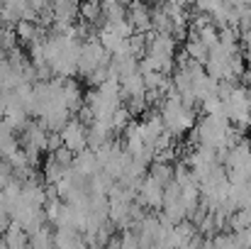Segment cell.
Returning a JSON list of instances; mask_svg holds the SVG:
<instances>
[{"label": "cell", "instance_id": "obj_9", "mask_svg": "<svg viewBox=\"0 0 251 249\" xmlns=\"http://www.w3.org/2000/svg\"><path fill=\"white\" fill-rule=\"evenodd\" d=\"M102 166L98 162V154H95V149L93 147H85L83 152H78L76 157H74V164H71V171L76 173V176H81V178H90L95 171H100Z\"/></svg>", "mask_w": 251, "mask_h": 249}, {"label": "cell", "instance_id": "obj_8", "mask_svg": "<svg viewBox=\"0 0 251 249\" xmlns=\"http://www.w3.org/2000/svg\"><path fill=\"white\" fill-rule=\"evenodd\" d=\"M127 20L132 22L134 32H151V7L147 0H129Z\"/></svg>", "mask_w": 251, "mask_h": 249}, {"label": "cell", "instance_id": "obj_7", "mask_svg": "<svg viewBox=\"0 0 251 249\" xmlns=\"http://www.w3.org/2000/svg\"><path fill=\"white\" fill-rule=\"evenodd\" d=\"M22 142H25V149H34V152H47V142H49V127L37 120V122H27L25 130H22Z\"/></svg>", "mask_w": 251, "mask_h": 249}, {"label": "cell", "instance_id": "obj_5", "mask_svg": "<svg viewBox=\"0 0 251 249\" xmlns=\"http://www.w3.org/2000/svg\"><path fill=\"white\" fill-rule=\"evenodd\" d=\"M164 183H159L154 176H144L139 181V188H137V200L139 205L149 208V210H161L164 208Z\"/></svg>", "mask_w": 251, "mask_h": 249}, {"label": "cell", "instance_id": "obj_16", "mask_svg": "<svg viewBox=\"0 0 251 249\" xmlns=\"http://www.w3.org/2000/svg\"><path fill=\"white\" fill-rule=\"evenodd\" d=\"M98 39L102 42V47H105L110 54H112V52H117V49H120V47L127 42V39H125V37H120V34H117V32H115L110 25H102V27L98 29Z\"/></svg>", "mask_w": 251, "mask_h": 249}, {"label": "cell", "instance_id": "obj_15", "mask_svg": "<svg viewBox=\"0 0 251 249\" xmlns=\"http://www.w3.org/2000/svg\"><path fill=\"white\" fill-rule=\"evenodd\" d=\"M69 171H71V166H64L61 162H56L54 157H49L47 164H44V181H47V186H56Z\"/></svg>", "mask_w": 251, "mask_h": 249}, {"label": "cell", "instance_id": "obj_30", "mask_svg": "<svg viewBox=\"0 0 251 249\" xmlns=\"http://www.w3.org/2000/svg\"><path fill=\"white\" fill-rule=\"evenodd\" d=\"M0 39H2V29H0Z\"/></svg>", "mask_w": 251, "mask_h": 249}, {"label": "cell", "instance_id": "obj_4", "mask_svg": "<svg viewBox=\"0 0 251 249\" xmlns=\"http://www.w3.org/2000/svg\"><path fill=\"white\" fill-rule=\"evenodd\" d=\"M102 64H110V52L102 47V42H100L98 34H95V37L85 39L83 44H81L78 74H81V76H88V74H93V71H95L98 66H102Z\"/></svg>", "mask_w": 251, "mask_h": 249}, {"label": "cell", "instance_id": "obj_22", "mask_svg": "<svg viewBox=\"0 0 251 249\" xmlns=\"http://www.w3.org/2000/svg\"><path fill=\"white\" fill-rule=\"evenodd\" d=\"M17 42H20L17 39V32H12L10 27H5L2 29V39H0V49L2 52H10L12 47H17Z\"/></svg>", "mask_w": 251, "mask_h": 249}, {"label": "cell", "instance_id": "obj_24", "mask_svg": "<svg viewBox=\"0 0 251 249\" xmlns=\"http://www.w3.org/2000/svg\"><path fill=\"white\" fill-rule=\"evenodd\" d=\"M12 178H15V168L7 162H0V188H5Z\"/></svg>", "mask_w": 251, "mask_h": 249}, {"label": "cell", "instance_id": "obj_18", "mask_svg": "<svg viewBox=\"0 0 251 249\" xmlns=\"http://www.w3.org/2000/svg\"><path fill=\"white\" fill-rule=\"evenodd\" d=\"M149 176H154L159 183L168 186V183L176 178V171L171 168L168 162H156V159H154V164H151V168H149Z\"/></svg>", "mask_w": 251, "mask_h": 249}, {"label": "cell", "instance_id": "obj_25", "mask_svg": "<svg viewBox=\"0 0 251 249\" xmlns=\"http://www.w3.org/2000/svg\"><path fill=\"white\" fill-rule=\"evenodd\" d=\"M10 213H5V210H0V235H5V230L10 227Z\"/></svg>", "mask_w": 251, "mask_h": 249}, {"label": "cell", "instance_id": "obj_20", "mask_svg": "<svg viewBox=\"0 0 251 249\" xmlns=\"http://www.w3.org/2000/svg\"><path fill=\"white\" fill-rule=\"evenodd\" d=\"M229 227L232 230H244V227H251V208H237L232 210L229 215Z\"/></svg>", "mask_w": 251, "mask_h": 249}, {"label": "cell", "instance_id": "obj_6", "mask_svg": "<svg viewBox=\"0 0 251 249\" xmlns=\"http://www.w3.org/2000/svg\"><path fill=\"white\" fill-rule=\"evenodd\" d=\"M61 137H64V144L74 152V154H78V152H83L85 147H88V125H85L81 117H71L64 127H61Z\"/></svg>", "mask_w": 251, "mask_h": 249}, {"label": "cell", "instance_id": "obj_13", "mask_svg": "<svg viewBox=\"0 0 251 249\" xmlns=\"http://www.w3.org/2000/svg\"><path fill=\"white\" fill-rule=\"evenodd\" d=\"M183 54H188L190 59H195V61L205 64V61H207V56H210V47H207L198 34H193V32H190V37H188V42H185V52H183Z\"/></svg>", "mask_w": 251, "mask_h": 249}, {"label": "cell", "instance_id": "obj_1", "mask_svg": "<svg viewBox=\"0 0 251 249\" xmlns=\"http://www.w3.org/2000/svg\"><path fill=\"white\" fill-rule=\"evenodd\" d=\"M159 112L164 117L166 130L173 137H180V135H185V132H190L195 127V110H193V105H188L173 88L166 93Z\"/></svg>", "mask_w": 251, "mask_h": 249}, {"label": "cell", "instance_id": "obj_28", "mask_svg": "<svg viewBox=\"0 0 251 249\" xmlns=\"http://www.w3.org/2000/svg\"><path fill=\"white\" fill-rule=\"evenodd\" d=\"M2 95H5V88H2V85H0V100H2Z\"/></svg>", "mask_w": 251, "mask_h": 249}, {"label": "cell", "instance_id": "obj_23", "mask_svg": "<svg viewBox=\"0 0 251 249\" xmlns=\"http://www.w3.org/2000/svg\"><path fill=\"white\" fill-rule=\"evenodd\" d=\"M212 245H215V247H239L234 230H232V235H217V237L212 240Z\"/></svg>", "mask_w": 251, "mask_h": 249}, {"label": "cell", "instance_id": "obj_11", "mask_svg": "<svg viewBox=\"0 0 251 249\" xmlns=\"http://www.w3.org/2000/svg\"><path fill=\"white\" fill-rule=\"evenodd\" d=\"M78 17L88 22V25H105V17H102V0H83L81 2V10H78Z\"/></svg>", "mask_w": 251, "mask_h": 249}, {"label": "cell", "instance_id": "obj_12", "mask_svg": "<svg viewBox=\"0 0 251 249\" xmlns=\"http://www.w3.org/2000/svg\"><path fill=\"white\" fill-rule=\"evenodd\" d=\"M61 98H64V103L69 105V110H76V112H78V108L85 103L83 93H81V85H78L76 81H71V79H64Z\"/></svg>", "mask_w": 251, "mask_h": 249}, {"label": "cell", "instance_id": "obj_3", "mask_svg": "<svg viewBox=\"0 0 251 249\" xmlns=\"http://www.w3.org/2000/svg\"><path fill=\"white\" fill-rule=\"evenodd\" d=\"M225 110H227V117L232 122V127H237L239 132L247 130L251 125V98L247 88H239L234 85V90L225 98Z\"/></svg>", "mask_w": 251, "mask_h": 249}, {"label": "cell", "instance_id": "obj_26", "mask_svg": "<svg viewBox=\"0 0 251 249\" xmlns=\"http://www.w3.org/2000/svg\"><path fill=\"white\" fill-rule=\"evenodd\" d=\"M244 49H247V54L251 56V29L244 32Z\"/></svg>", "mask_w": 251, "mask_h": 249}, {"label": "cell", "instance_id": "obj_19", "mask_svg": "<svg viewBox=\"0 0 251 249\" xmlns=\"http://www.w3.org/2000/svg\"><path fill=\"white\" fill-rule=\"evenodd\" d=\"M29 245H32V247H37V249L51 247V245H54V235H51V230H49L47 225L37 227L34 232H29Z\"/></svg>", "mask_w": 251, "mask_h": 249}, {"label": "cell", "instance_id": "obj_27", "mask_svg": "<svg viewBox=\"0 0 251 249\" xmlns=\"http://www.w3.org/2000/svg\"><path fill=\"white\" fill-rule=\"evenodd\" d=\"M147 2H154V5H159V2H164V0H147Z\"/></svg>", "mask_w": 251, "mask_h": 249}, {"label": "cell", "instance_id": "obj_29", "mask_svg": "<svg viewBox=\"0 0 251 249\" xmlns=\"http://www.w3.org/2000/svg\"><path fill=\"white\" fill-rule=\"evenodd\" d=\"M102 2H115V0H102Z\"/></svg>", "mask_w": 251, "mask_h": 249}, {"label": "cell", "instance_id": "obj_21", "mask_svg": "<svg viewBox=\"0 0 251 249\" xmlns=\"http://www.w3.org/2000/svg\"><path fill=\"white\" fill-rule=\"evenodd\" d=\"M129 115H132V110L127 108V105H120L115 112H112V130L117 132V130H127V125H129Z\"/></svg>", "mask_w": 251, "mask_h": 249}, {"label": "cell", "instance_id": "obj_2", "mask_svg": "<svg viewBox=\"0 0 251 249\" xmlns=\"http://www.w3.org/2000/svg\"><path fill=\"white\" fill-rule=\"evenodd\" d=\"M193 142L195 144H207L215 149H229L227 137L232 132V122L227 115H205L193 130Z\"/></svg>", "mask_w": 251, "mask_h": 249}, {"label": "cell", "instance_id": "obj_10", "mask_svg": "<svg viewBox=\"0 0 251 249\" xmlns=\"http://www.w3.org/2000/svg\"><path fill=\"white\" fill-rule=\"evenodd\" d=\"M15 32H17V39L22 42V44H34V42H39V39H44L42 34V27H39V22H34V20H20L17 25H15Z\"/></svg>", "mask_w": 251, "mask_h": 249}, {"label": "cell", "instance_id": "obj_17", "mask_svg": "<svg viewBox=\"0 0 251 249\" xmlns=\"http://www.w3.org/2000/svg\"><path fill=\"white\" fill-rule=\"evenodd\" d=\"M51 10H54V17L76 20V15L81 10V2L78 0H51Z\"/></svg>", "mask_w": 251, "mask_h": 249}, {"label": "cell", "instance_id": "obj_14", "mask_svg": "<svg viewBox=\"0 0 251 249\" xmlns=\"http://www.w3.org/2000/svg\"><path fill=\"white\" fill-rule=\"evenodd\" d=\"M2 237H5L7 247H12V249H20V247H25V245H29V232L22 225H17V222H10V227L5 230Z\"/></svg>", "mask_w": 251, "mask_h": 249}]
</instances>
